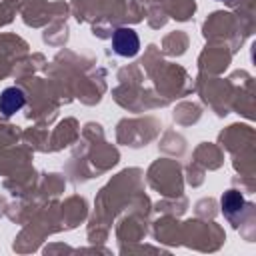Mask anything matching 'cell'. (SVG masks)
<instances>
[{"label":"cell","mask_w":256,"mask_h":256,"mask_svg":"<svg viewBox=\"0 0 256 256\" xmlns=\"http://www.w3.org/2000/svg\"><path fill=\"white\" fill-rule=\"evenodd\" d=\"M26 104V94L22 88L18 86H10V88H4L2 94H0V112L4 116H12L16 114L18 110H22Z\"/></svg>","instance_id":"7a4b0ae2"},{"label":"cell","mask_w":256,"mask_h":256,"mask_svg":"<svg viewBox=\"0 0 256 256\" xmlns=\"http://www.w3.org/2000/svg\"><path fill=\"white\" fill-rule=\"evenodd\" d=\"M220 204H222V212H224L226 218L232 220V222H236V218H238V216L246 210V206H248L246 200H244V196H242L240 192H236V190L224 192Z\"/></svg>","instance_id":"3957f363"},{"label":"cell","mask_w":256,"mask_h":256,"mask_svg":"<svg viewBox=\"0 0 256 256\" xmlns=\"http://www.w3.org/2000/svg\"><path fill=\"white\" fill-rule=\"evenodd\" d=\"M112 48L118 56L132 58L140 50V38L132 28H118L112 34Z\"/></svg>","instance_id":"6da1fadb"}]
</instances>
